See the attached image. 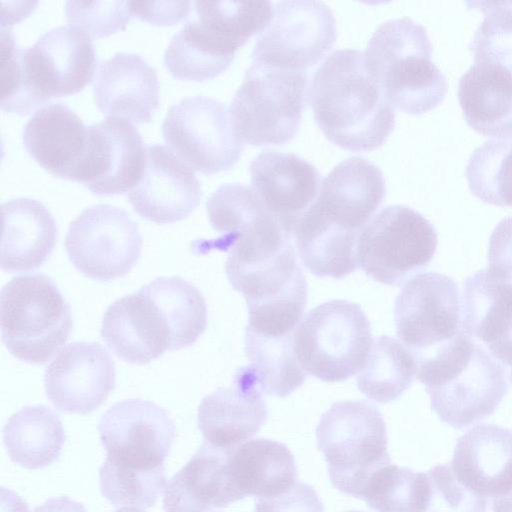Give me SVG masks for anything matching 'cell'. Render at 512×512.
<instances>
[{
  "label": "cell",
  "instance_id": "obj_3",
  "mask_svg": "<svg viewBox=\"0 0 512 512\" xmlns=\"http://www.w3.org/2000/svg\"><path fill=\"white\" fill-rule=\"evenodd\" d=\"M415 361L432 410L454 428L492 415L508 391L505 368L463 330Z\"/></svg>",
  "mask_w": 512,
  "mask_h": 512
},
{
  "label": "cell",
  "instance_id": "obj_27",
  "mask_svg": "<svg viewBox=\"0 0 512 512\" xmlns=\"http://www.w3.org/2000/svg\"><path fill=\"white\" fill-rule=\"evenodd\" d=\"M1 268L27 271L42 266L57 240V225L48 208L35 199L15 198L1 205Z\"/></svg>",
  "mask_w": 512,
  "mask_h": 512
},
{
  "label": "cell",
  "instance_id": "obj_22",
  "mask_svg": "<svg viewBox=\"0 0 512 512\" xmlns=\"http://www.w3.org/2000/svg\"><path fill=\"white\" fill-rule=\"evenodd\" d=\"M385 193L381 170L363 158L351 157L338 164L322 181L312 206L329 222L359 233Z\"/></svg>",
  "mask_w": 512,
  "mask_h": 512
},
{
  "label": "cell",
  "instance_id": "obj_38",
  "mask_svg": "<svg viewBox=\"0 0 512 512\" xmlns=\"http://www.w3.org/2000/svg\"><path fill=\"white\" fill-rule=\"evenodd\" d=\"M166 482L165 467L139 469L105 459L99 469L102 495L116 507L146 509L158 499Z\"/></svg>",
  "mask_w": 512,
  "mask_h": 512
},
{
  "label": "cell",
  "instance_id": "obj_33",
  "mask_svg": "<svg viewBox=\"0 0 512 512\" xmlns=\"http://www.w3.org/2000/svg\"><path fill=\"white\" fill-rule=\"evenodd\" d=\"M416 371L413 354L398 340L383 335L373 341L356 382L369 399L387 403L409 388Z\"/></svg>",
  "mask_w": 512,
  "mask_h": 512
},
{
  "label": "cell",
  "instance_id": "obj_26",
  "mask_svg": "<svg viewBox=\"0 0 512 512\" xmlns=\"http://www.w3.org/2000/svg\"><path fill=\"white\" fill-rule=\"evenodd\" d=\"M462 330L512 369V283L488 269L469 276L463 286Z\"/></svg>",
  "mask_w": 512,
  "mask_h": 512
},
{
  "label": "cell",
  "instance_id": "obj_42",
  "mask_svg": "<svg viewBox=\"0 0 512 512\" xmlns=\"http://www.w3.org/2000/svg\"><path fill=\"white\" fill-rule=\"evenodd\" d=\"M323 504L316 491L303 482H296L284 493L258 498L254 512H323Z\"/></svg>",
  "mask_w": 512,
  "mask_h": 512
},
{
  "label": "cell",
  "instance_id": "obj_24",
  "mask_svg": "<svg viewBox=\"0 0 512 512\" xmlns=\"http://www.w3.org/2000/svg\"><path fill=\"white\" fill-rule=\"evenodd\" d=\"M229 452L204 441L165 485L164 511L212 512L241 500L230 473Z\"/></svg>",
  "mask_w": 512,
  "mask_h": 512
},
{
  "label": "cell",
  "instance_id": "obj_41",
  "mask_svg": "<svg viewBox=\"0 0 512 512\" xmlns=\"http://www.w3.org/2000/svg\"><path fill=\"white\" fill-rule=\"evenodd\" d=\"M429 499L425 512H486L487 498L460 482L450 465H437L427 472Z\"/></svg>",
  "mask_w": 512,
  "mask_h": 512
},
{
  "label": "cell",
  "instance_id": "obj_15",
  "mask_svg": "<svg viewBox=\"0 0 512 512\" xmlns=\"http://www.w3.org/2000/svg\"><path fill=\"white\" fill-rule=\"evenodd\" d=\"M116 383L113 359L97 342L64 347L46 368L48 399L61 412L88 414L99 408Z\"/></svg>",
  "mask_w": 512,
  "mask_h": 512
},
{
  "label": "cell",
  "instance_id": "obj_43",
  "mask_svg": "<svg viewBox=\"0 0 512 512\" xmlns=\"http://www.w3.org/2000/svg\"><path fill=\"white\" fill-rule=\"evenodd\" d=\"M487 257L490 274L512 283V216L503 218L494 228Z\"/></svg>",
  "mask_w": 512,
  "mask_h": 512
},
{
  "label": "cell",
  "instance_id": "obj_6",
  "mask_svg": "<svg viewBox=\"0 0 512 512\" xmlns=\"http://www.w3.org/2000/svg\"><path fill=\"white\" fill-rule=\"evenodd\" d=\"M329 479L341 493L361 498L370 477L391 463L385 421L366 401L334 403L316 427Z\"/></svg>",
  "mask_w": 512,
  "mask_h": 512
},
{
  "label": "cell",
  "instance_id": "obj_10",
  "mask_svg": "<svg viewBox=\"0 0 512 512\" xmlns=\"http://www.w3.org/2000/svg\"><path fill=\"white\" fill-rule=\"evenodd\" d=\"M162 135L182 161L204 174L231 169L243 151L227 107L203 95L172 105L162 123Z\"/></svg>",
  "mask_w": 512,
  "mask_h": 512
},
{
  "label": "cell",
  "instance_id": "obj_23",
  "mask_svg": "<svg viewBox=\"0 0 512 512\" xmlns=\"http://www.w3.org/2000/svg\"><path fill=\"white\" fill-rule=\"evenodd\" d=\"M93 94L98 108L110 117L149 122L159 104L156 71L139 54L115 53L100 63Z\"/></svg>",
  "mask_w": 512,
  "mask_h": 512
},
{
  "label": "cell",
  "instance_id": "obj_28",
  "mask_svg": "<svg viewBox=\"0 0 512 512\" xmlns=\"http://www.w3.org/2000/svg\"><path fill=\"white\" fill-rule=\"evenodd\" d=\"M458 99L474 130L492 137H512V71L474 63L460 77Z\"/></svg>",
  "mask_w": 512,
  "mask_h": 512
},
{
  "label": "cell",
  "instance_id": "obj_7",
  "mask_svg": "<svg viewBox=\"0 0 512 512\" xmlns=\"http://www.w3.org/2000/svg\"><path fill=\"white\" fill-rule=\"evenodd\" d=\"M372 343L366 315L358 304L346 300L316 306L293 333L299 364L325 382L344 381L359 372Z\"/></svg>",
  "mask_w": 512,
  "mask_h": 512
},
{
  "label": "cell",
  "instance_id": "obj_37",
  "mask_svg": "<svg viewBox=\"0 0 512 512\" xmlns=\"http://www.w3.org/2000/svg\"><path fill=\"white\" fill-rule=\"evenodd\" d=\"M465 175L471 192L479 199L512 206V140H488L475 148Z\"/></svg>",
  "mask_w": 512,
  "mask_h": 512
},
{
  "label": "cell",
  "instance_id": "obj_30",
  "mask_svg": "<svg viewBox=\"0 0 512 512\" xmlns=\"http://www.w3.org/2000/svg\"><path fill=\"white\" fill-rule=\"evenodd\" d=\"M294 235L299 257L313 275L342 279L357 269L359 233L334 225L312 205L299 219Z\"/></svg>",
  "mask_w": 512,
  "mask_h": 512
},
{
  "label": "cell",
  "instance_id": "obj_44",
  "mask_svg": "<svg viewBox=\"0 0 512 512\" xmlns=\"http://www.w3.org/2000/svg\"><path fill=\"white\" fill-rule=\"evenodd\" d=\"M131 14L156 25H171L186 18L190 1H129Z\"/></svg>",
  "mask_w": 512,
  "mask_h": 512
},
{
  "label": "cell",
  "instance_id": "obj_19",
  "mask_svg": "<svg viewBox=\"0 0 512 512\" xmlns=\"http://www.w3.org/2000/svg\"><path fill=\"white\" fill-rule=\"evenodd\" d=\"M258 378L247 365L239 368L233 386L205 396L198 407V428L210 445L231 450L248 441L265 424L267 408Z\"/></svg>",
  "mask_w": 512,
  "mask_h": 512
},
{
  "label": "cell",
  "instance_id": "obj_13",
  "mask_svg": "<svg viewBox=\"0 0 512 512\" xmlns=\"http://www.w3.org/2000/svg\"><path fill=\"white\" fill-rule=\"evenodd\" d=\"M457 283L438 272L410 278L396 297L394 320L399 339L415 360L431 354L462 331Z\"/></svg>",
  "mask_w": 512,
  "mask_h": 512
},
{
  "label": "cell",
  "instance_id": "obj_32",
  "mask_svg": "<svg viewBox=\"0 0 512 512\" xmlns=\"http://www.w3.org/2000/svg\"><path fill=\"white\" fill-rule=\"evenodd\" d=\"M10 459L27 469L49 466L60 456L65 432L59 416L45 405L25 406L3 428Z\"/></svg>",
  "mask_w": 512,
  "mask_h": 512
},
{
  "label": "cell",
  "instance_id": "obj_40",
  "mask_svg": "<svg viewBox=\"0 0 512 512\" xmlns=\"http://www.w3.org/2000/svg\"><path fill=\"white\" fill-rule=\"evenodd\" d=\"M65 15L91 39L124 29L132 16L129 1H67Z\"/></svg>",
  "mask_w": 512,
  "mask_h": 512
},
{
  "label": "cell",
  "instance_id": "obj_21",
  "mask_svg": "<svg viewBox=\"0 0 512 512\" xmlns=\"http://www.w3.org/2000/svg\"><path fill=\"white\" fill-rule=\"evenodd\" d=\"M249 171L252 189L260 201L293 235L319 193L317 169L294 154L270 150L257 155Z\"/></svg>",
  "mask_w": 512,
  "mask_h": 512
},
{
  "label": "cell",
  "instance_id": "obj_12",
  "mask_svg": "<svg viewBox=\"0 0 512 512\" xmlns=\"http://www.w3.org/2000/svg\"><path fill=\"white\" fill-rule=\"evenodd\" d=\"M65 249L85 276L108 281L127 274L138 262L142 236L122 208L97 204L85 208L69 225Z\"/></svg>",
  "mask_w": 512,
  "mask_h": 512
},
{
  "label": "cell",
  "instance_id": "obj_18",
  "mask_svg": "<svg viewBox=\"0 0 512 512\" xmlns=\"http://www.w3.org/2000/svg\"><path fill=\"white\" fill-rule=\"evenodd\" d=\"M101 336L116 356L131 364L144 365L173 350L168 319L144 287L108 307Z\"/></svg>",
  "mask_w": 512,
  "mask_h": 512
},
{
  "label": "cell",
  "instance_id": "obj_14",
  "mask_svg": "<svg viewBox=\"0 0 512 512\" xmlns=\"http://www.w3.org/2000/svg\"><path fill=\"white\" fill-rule=\"evenodd\" d=\"M107 459L139 469L164 466L176 429L165 409L140 399H127L111 406L98 425Z\"/></svg>",
  "mask_w": 512,
  "mask_h": 512
},
{
  "label": "cell",
  "instance_id": "obj_20",
  "mask_svg": "<svg viewBox=\"0 0 512 512\" xmlns=\"http://www.w3.org/2000/svg\"><path fill=\"white\" fill-rule=\"evenodd\" d=\"M88 128L91 154L82 184L98 195L128 192L147 162V148L138 129L127 119L110 116Z\"/></svg>",
  "mask_w": 512,
  "mask_h": 512
},
{
  "label": "cell",
  "instance_id": "obj_36",
  "mask_svg": "<svg viewBox=\"0 0 512 512\" xmlns=\"http://www.w3.org/2000/svg\"><path fill=\"white\" fill-rule=\"evenodd\" d=\"M360 499L377 512H425L427 474L390 463L370 477Z\"/></svg>",
  "mask_w": 512,
  "mask_h": 512
},
{
  "label": "cell",
  "instance_id": "obj_31",
  "mask_svg": "<svg viewBox=\"0 0 512 512\" xmlns=\"http://www.w3.org/2000/svg\"><path fill=\"white\" fill-rule=\"evenodd\" d=\"M193 23L218 54L234 59L238 48L261 33L272 17L269 1H196Z\"/></svg>",
  "mask_w": 512,
  "mask_h": 512
},
{
  "label": "cell",
  "instance_id": "obj_45",
  "mask_svg": "<svg viewBox=\"0 0 512 512\" xmlns=\"http://www.w3.org/2000/svg\"><path fill=\"white\" fill-rule=\"evenodd\" d=\"M33 512H86L84 506L69 497L61 496L48 499L37 506Z\"/></svg>",
  "mask_w": 512,
  "mask_h": 512
},
{
  "label": "cell",
  "instance_id": "obj_35",
  "mask_svg": "<svg viewBox=\"0 0 512 512\" xmlns=\"http://www.w3.org/2000/svg\"><path fill=\"white\" fill-rule=\"evenodd\" d=\"M143 287L168 319L173 350L193 345L207 325V306L200 290L179 276L158 277Z\"/></svg>",
  "mask_w": 512,
  "mask_h": 512
},
{
  "label": "cell",
  "instance_id": "obj_48",
  "mask_svg": "<svg viewBox=\"0 0 512 512\" xmlns=\"http://www.w3.org/2000/svg\"><path fill=\"white\" fill-rule=\"evenodd\" d=\"M115 512H144V511H142V510H140L138 508L126 507V508L118 509Z\"/></svg>",
  "mask_w": 512,
  "mask_h": 512
},
{
  "label": "cell",
  "instance_id": "obj_1",
  "mask_svg": "<svg viewBox=\"0 0 512 512\" xmlns=\"http://www.w3.org/2000/svg\"><path fill=\"white\" fill-rule=\"evenodd\" d=\"M309 100L323 134L345 150H375L395 125L394 108L358 50H336L321 64L312 79Z\"/></svg>",
  "mask_w": 512,
  "mask_h": 512
},
{
  "label": "cell",
  "instance_id": "obj_34",
  "mask_svg": "<svg viewBox=\"0 0 512 512\" xmlns=\"http://www.w3.org/2000/svg\"><path fill=\"white\" fill-rule=\"evenodd\" d=\"M245 352L263 394L285 397L300 387L306 372L293 349L292 334L272 337L246 327Z\"/></svg>",
  "mask_w": 512,
  "mask_h": 512
},
{
  "label": "cell",
  "instance_id": "obj_50",
  "mask_svg": "<svg viewBox=\"0 0 512 512\" xmlns=\"http://www.w3.org/2000/svg\"><path fill=\"white\" fill-rule=\"evenodd\" d=\"M348 512H360V511H348Z\"/></svg>",
  "mask_w": 512,
  "mask_h": 512
},
{
  "label": "cell",
  "instance_id": "obj_51",
  "mask_svg": "<svg viewBox=\"0 0 512 512\" xmlns=\"http://www.w3.org/2000/svg\"><path fill=\"white\" fill-rule=\"evenodd\" d=\"M213 512V511H212Z\"/></svg>",
  "mask_w": 512,
  "mask_h": 512
},
{
  "label": "cell",
  "instance_id": "obj_47",
  "mask_svg": "<svg viewBox=\"0 0 512 512\" xmlns=\"http://www.w3.org/2000/svg\"><path fill=\"white\" fill-rule=\"evenodd\" d=\"M493 512H512V491L509 493L493 498Z\"/></svg>",
  "mask_w": 512,
  "mask_h": 512
},
{
  "label": "cell",
  "instance_id": "obj_2",
  "mask_svg": "<svg viewBox=\"0 0 512 512\" xmlns=\"http://www.w3.org/2000/svg\"><path fill=\"white\" fill-rule=\"evenodd\" d=\"M96 66L92 39L70 25L50 29L27 48L9 44L1 55L2 108L24 115L50 98L77 93Z\"/></svg>",
  "mask_w": 512,
  "mask_h": 512
},
{
  "label": "cell",
  "instance_id": "obj_4",
  "mask_svg": "<svg viewBox=\"0 0 512 512\" xmlns=\"http://www.w3.org/2000/svg\"><path fill=\"white\" fill-rule=\"evenodd\" d=\"M363 55L368 73L393 107L419 115L443 101L448 82L432 60V44L421 24L408 17L386 21Z\"/></svg>",
  "mask_w": 512,
  "mask_h": 512
},
{
  "label": "cell",
  "instance_id": "obj_29",
  "mask_svg": "<svg viewBox=\"0 0 512 512\" xmlns=\"http://www.w3.org/2000/svg\"><path fill=\"white\" fill-rule=\"evenodd\" d=\"M229 469L243 496L273 497L296 483L294 456L283 443L257 438L248 440L229 452Z\"/></svg>",
  "mask_w": 512,
  "mask_h": 512
},
{
  "label": "cell",
  "instance_id": "obj_9",
  "mask_svg": "<svg viewBox=\"0 0 512 512\" xmlns=\"http://www.w3.org/2000/svg\"><path fill=\"white\" fill-rule=\"evenodd\" d=\"M432 223L406 205H390L362 229L357 242V261L377 282L399 285L425 269L437 249Z\"/></svg>",
  "mask_w": 512,
  "mask_h": 512
},
{
  "label": "cell",
  "instance_id": "obj_8",
  "mask_svg": "<svg viewBox=\"0 0 512 512\" xmlns=\"http://www.w3.org/2000/svg\"><path fill=\"white\" fill-rule=\"evenodd\" d=\"M306 88V71L252 63L229 109L238 138L254 146L291 140L301 124Z\"/></svg>",
  "mask_w": 512,
  "mask_h": 512
},
{
  "label": "cell",
  "instance_id": "obj_49",
  "mask_svg": "<svg viewBox=\"0 0 512 512\" xmlns=\"http://www.w3.org/2000/svg\"><path fill=\"white\" fill-rule=\"evenodd\" d=\"M510 379H511V382H512V369L510 370Z\"/></svg>",
  "mask_w": 512,
  "mask_h": 512
},
{
  "label": "cell",
  "instance_id": "obj_39",
  "mask_svg": "<svg viewBox=\"0 0 512 512\" xmlns=\"http://www.w3.org/2000/svg\"><path fill=\"white\" fill-rule=\"evenodd\" d=\"M484 13L469 44L474 63L512 71V1L472 2Z\"/></svg>",
  "mask_w": 512,
  "mask_h": 512
},
{
  "label": "cell",
  "instance_id": "obj_46",
  "mask_svg": "<svg viewBox=\"0 0 512 512\" xmlns=\"http://www.w3.org/2000/svg\"><path fill=\"white\" fill-rule=\"evenodd\" d=\"M3 512H29L27 504L14 492L1 489Z\"/></svg>",
  "mask_w": 512,
  "mask_h": 512
},
{
  "label": "cell",
  "instance_id": "obj_11",
  "mask_svg": "<svg viewBox=\"0 0 512 512\" xmlns=\"http://www.w3.org/2000/svg\"><path fill=\"white\" fill-rule=\"evenodd\" d=\"M337 38L335 17L321 1H282L259 34L252 63L290 71H306L317 64Z\"/></svg>",
  "mask_w": 512,
  "mask_h": 512
},
{
  "label": "cell",
  "instance_id": "obj_17",
  "mask_svg": "<svg viewBox=\"0 0 512 512\" xmlns=\"http://www.w3.org/2000/svg\"><path fill=\"white\" fill-rule=\"evenodd\" d=\"M133 209L144 219L167 224L186 218L199 204L202 190L193 169L168 146L147 147V162L128 191Z\"/></svg>",
  "mask_w": 512,
  "mask_h": 512
},
{
  "label": "cell",
  "instance_id": "obj_5",
  "mask_svg": "<svg viewBox=\"0 0 512 512\" xmlns=\"http://www.w3.org/2000/svg\"><path fill=\"white\" fill-rule=\"evenodd\" d=\"M1 335L15 358L44 364L68 340L73 319L55 282L44 274L13 277L0 297Z\"/></svg>",
  "mask_w": 512,
  "mask_h": 512
},
{
  "label": "cell",
  "instance_id": "obj_25",
  "mask_svg": "<svg viewBox=\"0 0 512 512\" xmlns=\"http://www.w3.org/2000/svg\"><path fill=\"white\" fill-rule=\"evenodd\" d=\"M451 468L467 488L484 497L512 491V431L496 424H479L461 435Z\"/></svg>",
  "mask_w": 512,
  "mask_h": 512
},
{
  "label": "cell",
  "instance_id": "obj_16",
  "mask_svg": "<svg viewBox=\"0 0 512 512\" xmlns=\"http://www.w3.org/2000/svg\"><path fill=\"white\" fill-rule=\"evenodd\" d=\"M29 155L49 173L83 183L91 154L88 126L63 103L37 109L23 128Z\"/></svg>",
  "mask_w": 512,
  "mask_h": 512
}]
</instances>
